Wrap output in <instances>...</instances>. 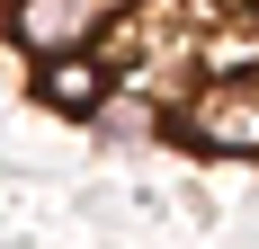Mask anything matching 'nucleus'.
I'll use <instances>...</instances> for the list:
<instances>
[{"instance_id":"nucleus-1","label":"nucleus","mask_w":259,"mask_h":249,"mask_svg":"<svg viewBox=\"0 0 259 249\" xmlns=\"http://www.w3.org/2000/svg\"><path fill=\"white\" fill-rule=\"evenodd\" d=\"M161 134L179 151H197V160H241V169H259V72H206L188 80L179 107L161 116Z\"/></svg>"},{"instance_id":"nucleus-4","label":"nucleus","mask_w":259,"mask_h":249,"mask_svg":"<svg viewBox=\"0 0 259 249\" xmlns=\"http://www.w3.org/2000/svg\"><path fill=\"white\" fill-rule=\"evenodd\" d=\"M0 9H9V0H0Z\"/></svg>"},{"instance_id":"nucleus-2","label":"nucleus","mask_w":259,"mask_h":249,"mask_svg":"<svg viewBox=\"0 0 259 249\" xmlns=\"http://www.w3.org/2000/svg\"><path fill=\"white\" fill-rule=\"evenodd\" d=\"M134 0H9L0 9V36L45 63V53H80V45H107V27H125Z\"/></svg>"},{"instance_id":"nucleus-3","label":"nucleus","mask_w":259,"mask_h":249,"mask_svg":"<svg viewBox=\"0 0 259 249\" xmlns=\"http://www.w3.org/2000/svg\"><path fill=\"white\" fill-rule=\"evenodd\" d=\"M27 98L45 107V116L99 125L107 107L125 98V72H116V53H107V45H80V53H45V63H27Z\"/></svg>"}]
</instances>
